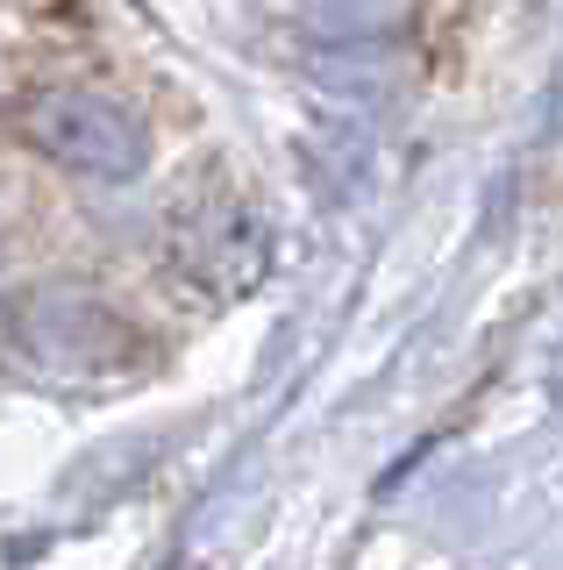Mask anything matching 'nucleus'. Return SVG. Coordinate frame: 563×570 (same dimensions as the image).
I'll list each match as a JSON object with an SVG mask.
<instances>
[{"label":"nucleus","instance_id":"nucleus-1","mask_svg":"<svg viewBox=\"0 0 563 570\" xmlns=\"http://www.w3.org/2000/svg\"><path fill=\"white\" fill-rule=\"evenodd\" d=\"M22 142H37L50 165L79 171V178H136L150 165V142H144V121L129 115L121 100L108 94H79V86H58V94H37L22 107Z\"/></svg>","mask_w":563,"mask_h":570}]
</instances>
